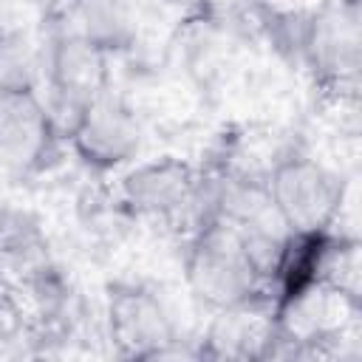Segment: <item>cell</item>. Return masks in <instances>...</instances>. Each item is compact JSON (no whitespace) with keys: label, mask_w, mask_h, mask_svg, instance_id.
I'll use <instances>...</instances> for the list:
<instances>
[{"label":"cell","mask_w":362,"mask_h":362,"mask_svg":"<svg viewBox=\"0 0 362 362\" xmlns=\"http://www.w3.org/2000/svg\"><path fill=\"white\" fill-rule=\"evenodd\" d=\"M311 280H322L334 288L348 291L351 297L362 300V246L356 238L322 232L314 255V274Z\"/></svg>","instance_id":"cell-12"},{"label":"cell","mask_w":362,"mask_h":362,"mask_svg":"<svg viewBox=\"0 0 362 362\" xmlns=\"http://www.w3.org/2000/svg\"><path fill=\"white\" fill-rule=\"evenodd\" d=\"M297 48L322 99L351 105L359 99L362 11L359 0H331L300 34Z\"/></svg>","instance_id":"cell-3"},{"label":"cell","mask_w":362,"mask_h":362,"mask_svg":"<svg viewBox=\"0 0 362 362\" xmlns=\"http://www.w3.org/2000/svg\"><path fill=\"white\" fill-rule=\"evenodd\" d=\"M107 339L122 359H161L175 351V328L156 294L139 286H110Z\"/></svg>","instance_id":"cell-8"},{"label":"cell","mask_w":362,"mask_h":362,"mask_svg":"<svg viewBox=\"0 0 362 362\" xmlns=\"http://www.w3.org/2000/svg\"><path fill=\"white\" fill-rule=\"evenodd\" d=\"M119 204L133 218L167 226H192L195 232L209 218L206 175L175 156L153 158L122 175Z\"/></svg>","instance_id":"cell-4"},{"label":"cell","mask_w":362,"mask_h":362,"mask_svg":"<svg viewBox=\"0 0 362 362\" xmlns=\"http://www.w3.org/2000/svg\"><path fill=\"white\" fill-rule=\"evenodd\" d=\"M3 218H6V209L0 206V232H3Z\"/></svg>","instance_id":"cell-16"},{"label":"cell","mask_w":362,"mask_h":362,"mask_svg":"<svg viewBox=\"0 0 362 362\" xmlns=\"http://www.w3.org/2000/svg\"><path fill=\"white\" fill-rule=\"evenodd\" d=\"M42 79V51L20 28L0 31V93L37 90Z\"/></svg>","instance_id":"cell-13"},{"label":"cell","mask_w":362,"mask_h":362,"mask_svg":"<svg viewBox=\"0 0 362 362\" xmlns=\"http://www.w3.org/2000/svg\"><path fill=\"white\" fill-rule=\"evenodd\" d=\"M277 305V348L274 356H339L362 317V300L322 280H308L274 300Z\"/></svg>","instance_id":"cell-1"},{"label":"cell","mask_w":362,"mask_h":362,"mask_svg":"<svg viewBox=\"0 0 362 362\" xmlns=\"http://www.w3.org/2000/svg\"><path fill=\"white\" fill-rule=\"evenodd\" d=\"M57 136L37 90L0 93V178L23 181L42 170Z\"/></svg>","instance_id":"cell-9"},{"label":"cell","mask_w":362,"mask_h":362,"mask_svg":"<svg viewBox=\"0 0 362 362\" xmlns=\"http://www.w3.org/2000/svg\"><path fill=\"white\" fill-rule=\"evenodd\" d=\"M184 277L192 297L212 311L269 291V283L252 260L240 232L218 215H209L192 232Z\"/></svg>","instance_id":"cell-2"},{"label":"cell","mask_w":362,"mask_h":362,"mask_svg":"<svg viewBox=\"0 0 362 362\" xmlns=\"http://www.w3.org/2000/svg\"><path fill=\"white\" fill-rule=\"evenodd\" d=\"M110 54L82 34L48 28L42 74L48 85V113L59 136H68L85 107L110 88Z\"/></svg>","instance_id":"cell-5"},{"label":"cell","mask_w":362,"mask_h":362,"mask_svg":"<svg viewBox=\"0 0 362 362\" xmlns=\"http://www.w3.org/2000/svg\"><path fill=\"white\" fill-rule=\"evenodd\" d=\"M277 348V305L269 291L240 303L215 308L206 322L195 356L226 362L272 359Z\"/></svg>","instance_id":"cell-7"},{"label":"cell","mask_w":362,"mask_h":362,"mask_svg":"<svg viewBox=\"0 0 362 362\" xmlns=\"http://www.w3.org/2000/svg\"><path fill=\"white\" fill-rule=\"evenodd\" d=\"M252 3H255V8H257V17H260L266 25H272V28H277V31L294 37V42H297L300 34H303V28H305L331 0H252Z\"/></svg>","instance_id":"cell-14"},{"label":"cell","mask_w":362,"mask_h":362,"mask_svg":"<svg viewBox=\"0 0 362 362\" xmlns=\"http://www.w3.org/2000/svg\"><path fill=\"white\" fill-rule=\"evenodd\" d=\"M45 17L48 28L82 34L107 54L127 51L139 34L136 0H54Z\"/></svg>","instance_id":"cell-11"},{"label":"cell","mask_w":362,"mask_h":362,"mask_svg":"<svg viewBox=\"0 0 362 362\" xmlns=\"http://www.w3.org/2000/svg\"><path fill=\"white\" fill-rule=\"evenodd\" d=\"M266 187L274 209L294 235L331 232L345 201L342 175L303 153H286L272 167Z\"/></svg>","instance_id":"cell-6"},{"label":"cell","mask_w":362,"mask_h":362,"mask_svg":"<svg viewBox=\"0 0 362 362\" xmlns=\"http://www.w3.org/2000/svg\"><path fill=\"white\" fill-rule=\"evenodd\" d=\"M23 342H34V328L20 291L0 280V356L14 354Z\"/></svg>","instance_id":"cell-15"},{"label":"cell","mask_w":362,"mask_h":362,"mask_svg":"<svg viewBox=\"0 0 362 362\" xmlns=\"http://www.w3.org/2000/svg\"><path fill=\"white\" fill-rule=\"evenodd\" d=\"M68 141L88 167L116 170L136 158L141 147V122L136 110L107 88L85 107Z\"/></svg>","instance_id":"cell-10"}]
</instances>
